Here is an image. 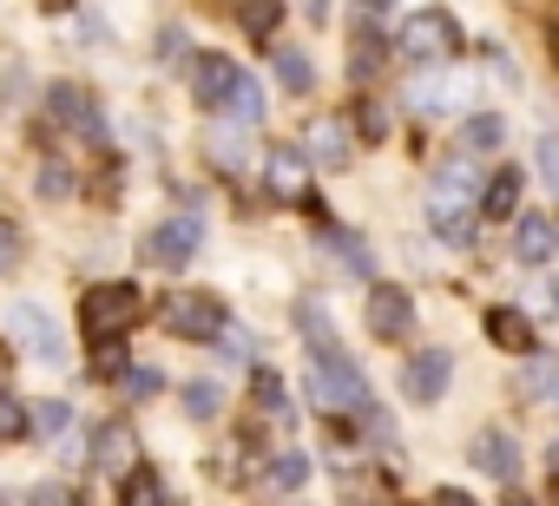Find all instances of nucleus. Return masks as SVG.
Segmentation results:
<instances>
[{
	"label": "nucleus",
	"mask_w": 559,
	"mask_h": 506,
	"mask_svg": "<svg viewBox=\"0 0 559 506\" xmlns=\"http://www.w3.org/2000/svg\"><path fill=\"white\" fill-rule=\"evenodd\" d=\"M310 401L323 414H362V421H376V434H389V414L376 408V395H369L362 369L343 356V342L336 349H317V362H310Z\"/></svg>",
	"instance_id": "f257e3e1"
},
{
	"label": "nucleus",
	"mask_w": 559,
	"mask_h": 506,
	"mask_svg": "<svg viewBox=\"0 0 559 506\" xmlns=\"http://www.w3.org/2000/svg\"><path fill=\"white\" fill-rule=\"evenodd\" d=\"M474 197H480V178H474V165L467 158H448L441 171H435V191H428V224L448 237V243H467L474 237Z\"/></svg>",
	"instance_id": "f03ea898"
},
{
	"label": "nucleus",
	"mask_w": 559,
	"mask_h": 506,
	"mask_svg": "<svg viewBox=\"0 0 559 506\" xmlns=\"http://www.w3.org/2000/svg\"><path fill=\"white\" fill-rule=\"evenodd\" d=\"M145 316V297H139V284H99V290H86L80 297V336L86 342H119L132 323Z\"/></svg>",
	"instance_id": "7ed1b4c3"
},
{
	"label": "nucleus",
	"mask_w": 559,
	"mask_h": 506,
	"mask_svg": "<svg viewBox=\"0 0 559 506\" xmlns=\"http://www.w3.org/2000/svg\"><path fill=\"white\" fill-rule=\"evenodd\" d=\"M243 67L237 60H224V53H198L191 60V99L204 106V112H230L237 106V93H243Z\"/></svg>",
	"instance_id": "20e7f679"
},
{
	"label": "nucleus",
	"mask_w": 559,
	"mask_h": 506,
	"mask_svg": "<svg viewBox=\"0 0 559 506\" xmlns=\"http://www.w3.org/2000/svg\"><path fill=\"white\" fill-rule=\"evenodd\" d=\"M165 329L185 336V342H217L224 336V303L204 297V290H185V297H165Z\"/></svg>",
	"instance_id": "39448f33"
},
{
	"label": "nucleus",
	"mask_w": 559,
	"mask_h": 506,
	"mask_svg": "<svg viewBox=\"0 0 559 506\" xmlns=\"http://www.w3.org/2000/svg\"><path fill=\"white\" fill-rule=\"evenodd\" d=\"M198 237H204V224L185 210V217H171V224H158L152 237H145V264L152 270H185L191 257H198Z\"/></svg>",
	"instance_id": "423d86ee"
},
{
	"label": "nucleus",
	"mask_w": 559,
	"mask_h": 506,
	"mask_svg": "<svg viewBox=\"0 0 559 506\" xmlns=\"http://www.w3.org/2000/svg\"><path fill=\"white\" fill-rule=\"evenodd\" d=\"M263 184H270V197L304 204V197H310V158H304L297 145H276V152L263 158Z\"/></svg>",
	"instance_id": "0eeeda50"
},
{
	"label": "nucleus",
	"mask_w": 559,
	"mask_h": 506,
	"mask_svg": "<svg viewBox=\"0 0 559 506\" xmlns=\"http://www.w3.org/2000/svg\"><path fill=\"white\" fill-rule=\"evenodd\" d=\"M369 329H376L382 342H402V336L415 329V297L395 290V284H376V297H369Z\"/></svg>",
	"instance_id": "6e6552de"
},
{
	"label": "nucleus",
	"mask_w": 559,
	"mask_h": 506,
	"mask_svg": "<svg viewBox=\"0 0 559 506\" xmlns=\"http://www.w3.org/2000/svg\"><path fill=\"white\" fill-rule=\"evenodd\" d=\"M448 375H454V356H448V349H428V356H415V362L402 369V395H408V401H441Z\"/></svg>",
	"instance_id": "1a4fd4ad"
},
{
	"label": "nucleus",
	"mask_w": 559,
	"mask_h": 506,
	"mask_svg": "<svg viewBox=\"0 0 559 506\" xmlns=\"http://www.w3.org/2000/svg\"><path fill=\"white\" fill-rule=\"evenodd\" d=\"M448 47H454V21L448 14H415L408 34H402V53L408 60H441Z\"/></svg>",
	"instance_id": "9d476101"
},
{
	"label": "nucleus",
	"mask_w": 559,
	"mask_h": 506,
	"mask_svg": "<svg viewBox=\"0 0 559 506\" xmlns=\"http://www.w3.org/2000/svg\"><path fill=\"white\" fill-rule=\"evenodd\" d=\"M47 106H53V119H60V125H73V132H86V138H99V106H93V93H86V86H73V80H60V86L47 93Z\"/></svg>",
	"instance_id": "9b49d317"
},
{
	"label": "nucleus",
	"mask_w": 559,
	"mask_h": 506,
	"mask_svg": "<svg viewBox=\"0 0 559 506\" xmlns=\"http://www.w3.org/2000/svg\"><path fill=\"white\" fill-rule=\"evenodd\" d=\"M132 454H139V434H132L126 421H112V427H99V434H93V467H106V473H126V480H132V473H139V460H132Z\"/></svg>",
	"instance_id": "f8f14e48"
},
{
	"label": "nucleus",
	"mask_w": 559,
	"mask_h": 506,
	"mask_svg": "<svg viewBox=\"0 0 559 506\" xmlns=\"http://www.w3.org/2000/svg\"><path fill=\"white\" fill-rule=\"evenodd\" d=\"M474 467H480L487 480H513V473H520V447H513V434H507V427H487V434L474 441Z\"/></svg>",
	"instance_id": "ddd939ff"
},
{
	"label": "nucleus",
	"mask_w": 559,
	"mask_h": 506,
	"mask_svg": "<svg viewBox=\"0 0 559 506\" xmlns=\"http://www.w3.org/2000/svg\"><path fill=\"white\" fill-rule=\"evenodd\" d=\"M8 336H21L40 362H53V356H60V329H53L40 310H27V303H21V310H8Z\"/></svg>",
	"instance_id": "4468645a"
},
{
	"label": "nucleus",
	"mask_w": 559,
	"mask_h": 506,
	"mask_svg": "<svg viewBox=\"0 0 559 506\" xmlns=\"http://www.w3.org/2000/svg\"><path fill=\"white\" fill-rule=\"evenodd\" d=\"M487 336H493V349H507V356H526V349H533V316H520V310L493 303V310H487Z\"/></svg>",
	"instance_id": "2eb2a0df"
},
{
	"label": "nucleus",
	"mask_w": 559,
	"mask_h": 506,
	"mask_svg": "<svg viewBox=\"0 0 559 506\" xmlns=\"http://www.w3.org/2000/svg\"><path fill=\"white\" fill-rule=\"evenodd\" d=\"M310 158H317L323 171H343V165H349V119H323V125H310Z\"/></svg>",
	"instance_id": "dca6fc26"
},
{
	"label": "nucleus",
	"mask_w": 559,
	"mask_h": 506,
	"mask_svg": "<svg viewBox=\"0 0 559 506\" xmlns=\"http://www.w3.org/2000/svg\"><path fill=\"white\" fill-rule=\"evenodd\" d=\"M270 67H276V80H284V93H297V99L317 86V67H310V53H304V47H276V53H270Z\"/></svg>",
	"instance_id": "f3484780"
},
{
	"label": "nucleus",
	"mask_w": 559,
	"mask_h": 506,
	"mask_svg": "<svg viewBox=\"0 0 559 506\" xmlns=\"http://www.w3.org/2000/svg\"><path fill=\"white\" fill-rule=\"evenodd\" d=\"M297 329L310 336V349H336V323H330V310L317 297H297Z\"/></svg>",
	"instance_id": "a211bd4d"
},
{
	"label": "nucleus",
	"mask_w": 559,
	"mask_h": 506,
	"mask_svg": "<svg viewBox=\"0 0 559 506\" xmlns=\"http://www.w3.org/2000/svg\"><path fill=\"white\" fill-rule=\"evenodd\" d=\"M513 250H520V264H546V257H552V224H546L539 210L520 217V243H513Z\"/></svg>",
	"instance_id": "6ab92c4d"
},
{
	"label": "nucleus",
	"mask_w": 559,
	"mask_h": 506,
	"mask_svg": "<svg viewBox=\"0 0 559 506\" xmlns=\"http://www.w3.org/2000/svg\"><path fill=\"white\" fill-rule=\"evenodd\" d=\"M513 210H520V171H500L480 197V217H513Z\"/></svg>",
	"instance_id": "aec40b11"
},
{
	"label": "nucleus",
	"mask_w": 559,
	"mask_h": 506,
	"mask_svg": "<svg viewBox=\"0 0 559 506\" xmlns=\"http://www.w3.org/2000/svg\"><path fill=\"white\" fill-rule=\"evenodd\" d=\"M323 243L343 257V270H356V277H376V257L362 250V237H349V230H323Z\"/></svg>",
	"instance_id": "412c9836"
},
{
	"label": "nucleus",
	"mask_w": 559,
	"mask_h": 506,
	"mask_svg": "<svg viewBox=\"0 0 559 506\" xmlns=\"http://www.w3.org/2000/svg\"><path fill=\"white\" fill-rule=\"evenodd\" d=\"M304 480H310V454L290 447V454H276V460H270V486H276V493H297Z\"/></svg>",
	"instance_id": "4be33fe9"
},
{
	"label": "nucleus",
	"mask_w": 559,
	"mask_h": 506,
	"mask_svg": "<svg viewBox=\"0 0 559 506\" xmlns=\"http://www.w3.org/2000/svg\"><path fill=\"white\" fill-rule=\"evenodd\" d=\"M237 21H243L257 40H270V34H276V21H284V8H276V0H237Z\"/></svg>",
	"instance_id": "5701e85b"
},
{
	"label": "nucleus",
	"mask_w": 559,
	"mask_h": 506,
	"mask_svg": "<svg viewBox=\"0 0 559 506\" xmlns=\"http://www.w3.org/2000/svg\"><path fill=\"white\" fill-rule=\"evenodd\" d=\"M250 395H257V408H263L270 421H290V401H284V382H276L270 369H257V382H250Z\"/></svg>",
	"instance_id": "b1692460"
},
{
	"label": "nucleus",
	"mask_w": 559,
	"mask_h": 506,
	"mask_svg": "<svg viewBox=\"0 0 559 506\" xmlns=\"http://www.w3.org/2000/svg\"><path fill=\"white\" fill-rule=\"evenodd\" d=\"M382 67V40L376 34H356V47H349V80L356 86H369V73Z\"/></svg>",
	"instance_id": "393cba45"
},
{
	"label": "nucleus",
	"mask_w": 559,
	"mask_h": 506,
	"mask_svg": "<svg viewBox=\"0 0 559 506\" xmlns=\"http://www.w3.org/2000/svg\"><path fill=\"white\" fill-rule=\"evenodd\" d=\"M204 152H211V165H224V171H237V165H243V132H237V125H217Z\"/></svg>",
	"instance_id": "a878e982"
},
{
	"label": "nucleus",
	"mask_w": 559,
	"mask_h": 506,
	"mask_svg": "<svg viewBox=\"0 0 559 506\" xmlns=\"http://www.w3.org/2000/svg\"><path fill=\"white\" fill-rule=\"evenodd\" d=\"M500 138H507V125H500V112H474V119H467V145H474V152H493Z\"/></svg>",
	"instance_id": "bb28decb"
},
{
	"label": "nucleus",
	"mask_w": 559,
	"mask_h": 506,
	"mask_svg": "<svg viewBox=\"0 0 559 506\" xmlns=\"http://www.w3.org/2000/svg\"><path fill=\"white\" fill-rule=\"evenodd\" d=\"M126 506H165V486H158L152 467H139V473L126 480Z\"/></svg>",
	"instance_id": "cd10ccee"
},
{
	"label": "nucleus",
	"mask_w": 559,
	"mask_h": 506,
	"mask_svg": "<svg viewBox=\"0 0 559 506\" xmlns=\"http://www.w3.org/2000/svg\"><path fill=\"white\" fill-rule=\"evenodd\" d=\"M185 414H191V421H211V414H217V382H191V388H185Z\"/></svg>",
	"instance_id": "c85d7f7f"
},
{
	"label": "nucleus",
	"mask_w": 559,
	"mask_h": 506,
	"mask_svg": "<svg viewBox=\"0 0 559 506\" xmlns=\"http://www.w3.org/2000/svg\"><path fill=\"white\" fill-rule=\"evenodd\" d=\"M67 421H73V401H40L34 408V427L40 434H67Z\"/></svg>",
	"instance_id": "c756f323"
},
{
	"label": "nucleus",
	"mask_w": 559,
	"mask_h": 506,
	"mask_svg": "<svg viewBox=\"0 0 559 506\" xmlns=\"http://www.w3.org/2000/svg\"><path fill=\"white\" fill-rule=\"evenodd\" d=\"M526 395H559V362H533L526 369Z\"/></svg>",
	"instance_id": "7c9ffc66"
},
{
	"label": "nucleus",
	"mask_w": 559,
	"mask_h": 506,
	"mask_svg": "<svg viewBox=\"0 0 559 506\" xmlns=\"http://www.w3.org/2000/svg\"><path fill=\"white\" fill-rule=\"evenodd\" d=\"M14 434H27V408L0 395V441H14Z\"/></svg>",
	"instance_id": "2f4dec72"
},
{
	"label": "nucleus",
	"mask_w": 559,
	"mask_h": 506,
	"mask_svg": "<svg viewBox=\"0 0 559 506\" xmlns=\"http://www.w3.org/2000/svg\"><path fill=\"white\" fill-rule=\"evenodd\" d=\"M67 191H73V171L67 165H47L40 171V197H67Z\"/></svg>",
	"instance_id": "473e14b6"
},
{
	"label": "nucleus",
	"mask_w": 559,
	"mask_h": 506,
	"mask_svg": "<svg viewBox=\"0 0 559 506\" xmlns=\"http://www.w3.org/2000/svg\"><path fill=\"white\" fill-rule=\"evenodd\" d=\"M158 388H165V375H158V369H132V375H126V395H139V401H145V395H158Z\"/></svg>",
	"instance_id": "72a5a7b5"
},
{
	"label": "nucleus",
	"mask_w": 559,
	"mask_h": 506,
	"mask_svg": "<svg viewBox=\"0 0 559 506\" xmlns=\"http://www.w3.org/2000/svg\"><path fill=\"white\" fill-rule=\"evenodd\" d=\"M14 264H21V230H14V224H0V277H8Z\"/></svg>",
	"instance_id": "f704fd0d"
},
{
	"label": "nucleus",
	"mask_w": 559,
	"mask_h": 506,
	"mask_svg": "<svg viewBox=\"0 0 559 506\" xmlns=\"http://www.w3.org/2000/svg\"><path fill=\"white\" fill-rule=\"evenodd\" d=\"M230 112H237L243 125H250V119L263 112V93H257V80H243V93H237V106H230Z\"/></svg>",
	"instance_id": "c9c22d12"
},
{
	"label": "nucleus",
	"mask_w": 559,
	"mask_h": 506,
	"mask_svg": "<svg viewBox=\"0 0 559 506\" xmlns=\"http://www.w3.org/2000/svg\"><path fill=\"white\" fill-rule=\"evenodd\" d=\"M158 60H185V27H178V21L158 34Z\"/></svg>",
	"instance_id": "e433bc0d"
},
{
	"label": "nucleus",
	"mask_w": 559,
	"mask_h": 506,
	"mask_svg": "<svg viewBox=\"0 0 559 506\" xmlns=\"http://www.w3.org/2000/svg\"><path fill=\"white\" fill-rule=\"evenodd\" d=\"M539 171L559 184V138H539Z\"/></svg>",
	"instance_id": "4c0bfd02"
},
{
	"label": "nucleus",
	"mask_w": 559,
	"mask_h": 506,
	"mask_svg": "<svg viewBox=\"0 0 559 506\" xmlns=\"http://www.w3.org/2000/svg\"><path fill=\"white\" fill-rule=\"evenodd\" d=\"M539 316H559V284H539V303H533Z\"/></svg>",
	"instance_id": "58836bf2"
},
{
	"label": "nucleus",
	"mask_w": 559,
	"mask_h": 506,
	"mask_svg": "<svg viewBox=\"0 0 559 506\" xmlns=\"http://www.w3.org/2000/svg\"><path fill=\"white\" fill-rule=\"evenodd\" d=\"M224 362H250V342L243 336H224Z\"/></svg>",
	"instance_id": "ea45409f"
},
{
	"label": "nucleus",
	"mask_w": 559,
	"mask_h": 506,
	"mask_svg": "<svg viewBox=\"0 0 559 506\" xmlns=\"http://www.w3.org/2000/svg\"><path fill=\"white\" fill-rule=\"evenodd\" d=\"M435 506H474V499H467L461 486H441V493H435Z\"/></svg>",
	"instance_id": "a19ab883"
},
{
	"label": "nucleus",
	"mask_w": 559,
	"mask_h": 506,
	"mask_svg": "<svg viewBox=\"0 0 559 506\" xmlns=\"http://www.w3.org/2000/svg\"><path fill=\"white\" fill-rule=\"evenodd\" d=\"M552 408H559V395H552Z\"/></svg>",
	"instance_id": "79ce46f5"
},
{
	"label": "nucleus",
	"mask_w": 559,
	"mask_h": 506,
	"mask_svg": "<svg viewBox=\"0 0 559 506\" xmlns=\"http://www.w3.org/2000/svg\"><path fill=\"white\" fill-rule=\"evenodd\" d=\"M552 454H559V447H552Z\"/></svg>",
	"instance_id": "37998d69"
}]
</instances>
